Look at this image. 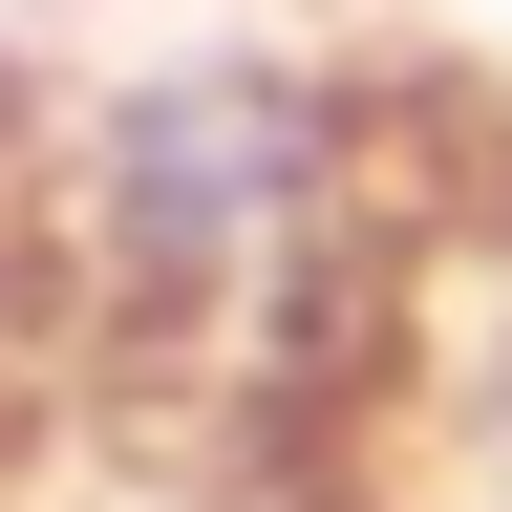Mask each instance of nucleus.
<instances>
[{
  "mask_svg": "<svg viewBox=\"0 0 512 512\" xmlns=\"http://www.w3.org/2000/svg\"><path fill=\"white\" fill-rule=\"evenodd\" d=\"M384 214H406L384 107L278 22H171V43L86 64L43 128V235L86 278V320H128L150 363L320 342L384 278Z\"/></svg>",
  "mask_w": 512,
  "mask_h": 512,
  "instance_id": "f257e3e1",
  "label": "nucleus"
},
{
  "mask_svg": "<svg viewBox=\"0 0 512 512\" xmlns=\"http://www.w3.org/2000/svg\"><path fill=\"white\" fill-rule=\"evenodd\" d=\"M448 406H470V512H512V150L470 192V235H448Z\"/></svg>",
  "mask_w": 512,
  "mask_h": 512,
  "instance_id": "f03ea898",
  "label": "nucleus"
}]
</instances>
